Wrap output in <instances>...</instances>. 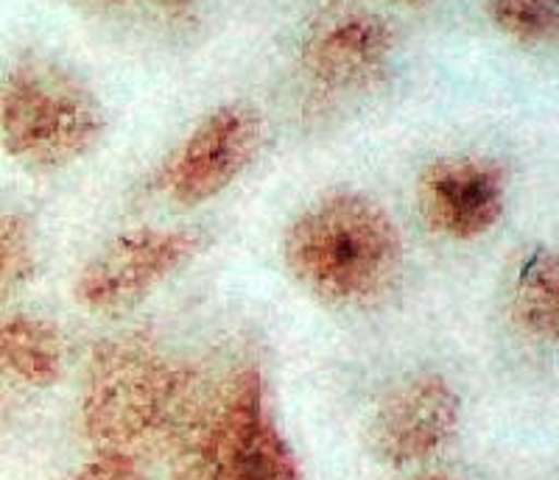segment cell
I'll use <instances>...</instances> for the list:
<instances>
[{"label": "cell", "instance_id": "6da1fadb", "mask_svg": "<svg viewBox=\"0 0 559 480\" xmlns=\"http://www.w3.org/2000/svg\"><path fill=\"white\" fill-rule=\"evenodd\" d=\"M283 266L317 302L358 310L381 302L403 274V232L378 199L336 190L299 209L283 232Z\"/></svg>", "mask_w": 559, "mask_h": 480}, {"label": "cell", "instance_id": "7a4b0ae2", "mask_svg": "<svg viewBox=\"0 0 559 480\" xmlns=\"http://www.w3.org/2000/svg\"><path fill=\"white\" fill-rule=\"evenodd\" d=\"M199 392L152 338L118 335L93 349L82 386V428L98 449L138 453L185 436Z\"/></svg>", "mask_w": 559, "mask_h": 480}, {"label": "cell", "instance_id": "3957f363", "mask_svg": "<svg viewBox=\"0 0 559 480\" xmlns=\"http://www.w3.org/2000/svg\"><path fill=\"white\" fill-rule=\"evenodd\" d=\"M107 132L104 104L68 64L17 59L0 89L3 152L32 171H64L96 152Z\"/></svg>", "mask_w": 559, "mask_h": 480}, {"label": "cell", "instance_id": "277c9868", "mask_svg": "<svg viewBox=\"0 0 559 480\" xmlns=\"http://www.w3.org/2000/svg\"><path fill=\"white\" fill-rule=\"evenodd\" d=\"M177 480H306L269 405L258 367L229 372L199 399Z\"/></svg>", "mask_w": 559, "mask_h": 480}, {"label": "cell", "instance_id": "5b68a950", "mask_svg": "<svg viewBox=\"0 0 559 480\" xmlns=\"http://www.w3.org/2000/svg\"><path fill=\"white\" fill-rule=\"evenodd\" d=\"M210 247L202 227H138L118 232L90 254L73 299L90 313L118 316L146 302Z\"/></svg>", "mask_w": 559, "mask_h": 480}, {"label": "cell", "instance_id": "8992f818", "mask_svg": "<svg viewBox=\"0 0 559 480\" xmlns=\"http://www.w3.org/2000/svg\"><path fill=\"white\" fill-rule=\"evenodd\" d=\"M263 132V115L252 104H218L159 163L154 190L182 209L213 202L252 168Z\"/></svg>", "mask_w": 559, "mask_h": 480}, {"label": "cell", "instance_id": "52a82bcc", "mask_svg": "<svg viewBox=\"0 0 559 480\" xmlns=\"http://www.w3.org/2000/svg\"><path fill=\"white\" fill-rule=\"evenodd\" d=\"M397 57V32L383 14L336 7L319 14L299 43V76L324 104L353 101L376 89Z\"/></svg>", "mask_w": 559, "mask_h": 480}, {"label": "cell", "instance_id": "ba28073f", "mask_svg": "<svg viewBox=\"0 0 559 480\" xmlns=\"http://www.w3.org/2000/svg\"><path fill=\"white\" fill-rule=\"evenodd\" d=\"M462 397L437 372H412L378 399L367 444L378 461L403 469L431 461L456 439Z\"/></svg>", "mask_w": 559, "mask_h": 480}, {"label": "cell", "instance_id": "9c48e42d", "mask_svg": "<svg viewBox=\"0 0 559 480\" xmlns=\"http://www.w3.org/2000/svg\"><path fill=\"white\" fill-rule=\"evenodd\" d=\"M509 177L487 154H448L428 163L417 182V207L433 235L473 243L501 224Z\"/></svg>", "mask_w": 559, "mask_h": 480}, {"label": "cell", "instance_id": "30bf717a", "mask_svg": "<svg viewBox=\"0 0 559 480\" xmlns=\"http://www.w3.org/2000/svg\"><path fill=\"white\" fill-rule=\"evenodd\" d=\"M509 316L534 341H559V252L532 247L509 277Z\"/></svg>", "mask_w": 559, "mask_h": 480}, {"label": "cell", "instance_id": "8fae6325", "mask_svg": "<svg viewBox=\"0 0 559 480\" xmlns=\"http://www.w3.org/2000/svg\"><path fill=\"white\" fill-rule=\"evenodd\" d=\"M0 358L7 372L32 388L59 383L64 372V341L57 324L34 313H12L0 324Z\"/></svg>", "mask_w": 559, "mask_h": 480}, {"label": "cell", "instance_id": "7c38bea8", "mask_svg": "<svg viewBox=\"0 0 559 480\" xmlns=\"http://www.w3.org/2000/svg\"><path fill=\"white\" fill-rule=\"evenodd\" d=\"M487 17L518 45L559 43V0H487Z\"/></svg>", "mask_w": 559, "mask_h": 480}, {"label": "cell", "instance_id": "4fadbf2b", "mask_svg": "<svg viewBox=\"0 0 559 480\" xmlns=\"http://www.w3.org/2000/svg\"><path fill=\"white\" fill-rule=\"evenodd\" d=\"M39 268L37 232L26 215L7 213L0 218V283L3 291L26 288Z\"/></svg>", "mask_w": 559, "mask_h": 480}, {"label": "cell", "instance_id": "5bb4252c", "mask_svg": "<svg viewBox=\"0 0 559 480\" xmlns=\"http://www.w3.org/2000/svg\"><path fill=\"white\" fill-rule=\"evenodd\" d=\"M64 480H148L132 453L123 449H96L87 461L79 464Z\"/></svg>", "mask_w": 559, "mask_h": 480}, {"label": "cell", "instance_id": "9a60e30c", "mask_svg": "<svg viewBox=\"0 0 559 480\" xmlns=\"http://www.w3.org/2000/svg\"><path fill=\"white\" fill-rule=\"evenodd\" d=\"M87 7L109 14H148L159 20H177L191 17L197 0H84Z\"/></svg>", "mask_w": 559, "mask_h": 480}, {"label": "cell", "instance_id": "2e32d148", "mask_svg": "<svg viewBox=\"0 0 559 480\" xmlns=\"http://www.w3.org/2000/svg\"><path fill=\"white\" fill-rule=\"evenodd\" d=\"M412 480H459V478H453V475H445V472H426V475H417V478Z\"/></svg>", "mask_w": 559, "mask_h": 480}, {"label": "cell", "instance_id": "e0dca14e", "mask_svg": "<svg viewBox=\"0 0 559 480\" xmlns=\"http://www.w3.org/2000/svg\"><path fill=\"white\" fill-rule=\"evenodd\" d=\"M403 3H423V0H403Z\"/></svg>", "mask_w": 559, "mask_h": 480}]
</instances>
